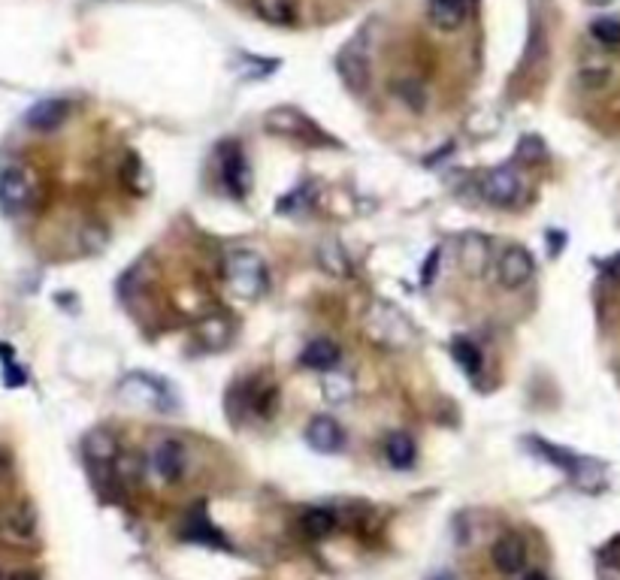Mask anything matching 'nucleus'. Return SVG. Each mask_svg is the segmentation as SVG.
<instances>
[{
	"mask_svg": "<svg viewBox=\"0 0 620 580\" xmlns=\"http://www.w3.org/2000/svg\"><path fill=\"white\" fill-rule=\"evenodd\" d=\"M227 288L243 299H254L266 290V266L254 251H234L224 263Z\"/></svg>",
	"mask_w": 620,
	"mask_h": 580,
	"instance_id": "f257e3e1",
	"label": "nucleus"
},
{
	"mask_svg": "<svg viewBox=\"0 0 620 580\" xmlns=\"http://www.w3.org/2000/svg\"><path fill=\"white\" fill-rule=\"evenodd\" d=\"M118 396L134 405V409H152V411H170L176 409V400L170 393V387L163 381L143 375V372H134L127 375L122 384H118Z\"/></svg>",
	"mask_w": 620,
	"mask_h": 580,
	"instance_id": "f03ea898",
	"label": "nucleus"
},
{
	"mask_svg": "<svg viewBox=\"0 0 620 580\" xmlns=\"http://www.w3.org/2000/svg\"><path fill=\"white\" fill-rule=\"evenodd\" d=\"M481 197L499 209H509L523 200V181L512 167H496L481 179Z\"/></svg>",
	"mask_w": 620,
	"mask_h": 580,
	"instance_id": "7ed1b4c3",
	"label": "nucleus"
},
{
	"mask_svg": "<svg viewBox=\"0 0 620 580\" xmlns=\"http://www.w3.org/2000/svg\"><path fill=\"white\" fill-rule=\"evenodd\" d=\"M532 272H536V263H532V254L527 248H521V245H509L499 254V261H496V279L503 288H509V290H518L523 288L530 279H532Z\"/></svg>",
	"mask_w": 620,
	"mask_h": 580,
	"instance_id": "20e7f679",
	"label": "nucleus"
},
{
	"mask_svg": "<svg viewBox=\"0 0 620 580\" xmlns=\"http://www.w3.org/2000/svg\"><path fill=\"white\" fill-rule=\"evenodd\" d=\"M218 167H221L224 188H227L234 197H245L248 188H252V170H248L243 149L234 143H224L218 152Z\"/></svg>",
	"mask_w": 620,
	"mask_h": 580,
	"instance_id": "39448f33",
	"label": "nucleus"
},
{
	"mask_svg": "<svg viewBox=\"0 0 620 580\" xmlns=\"http://www.w3.org/2000/svg\"><path fill=\"white\" fill-rule=\"evenodd\" d=\"M31 203V179L22 167H6L0 172V209L6 215H19Z\"/></svg>",
	"mask_w": 620,
	"mask_h": 580,
	"instance_id": "423d86ee",
	"label": "nucleus"
},
{
	"mask_svg": "<svg viewBox=\"0 0 620 580\" xmlns=\"http://www.w3.org/2000/svg\"><path fill=\"white\" fill-rule=\"evenodd\" d=\"M336 70H339L342 82H346L355 94L369 88V58L360 49L355 46L342 49L339 58H336Z\"/></svg>",
	"mask_w": 620,
	"mask_h": 580,
	"instance_id": "0eeeda50",
	"label": "nucleus"
},
{
	"mask_svg": "<svg viewBox=\"0 0 620 580\" xmlns=\"http://www.w3.org/2000/svg\"><path fill=\"white\" fill-rule=\"evenodd\" d=\"M306 441L312 445L318 454H336V450H342L346 445V432L336 423L333 418H312L306 427Z\"/></svg>",
	"mask_w": 620,
	"mask_h": 580,
	"instance_id": "6e6552de",
	"label": "nucleus"
},
{
	"mask_svg": "<svg viewBox=\"0 0 620 580\" xmlns=\"http://www.w3.org/2000/svg\"><path fill=\"white\" fill-rule=\"evenodd\" d=\"M490 557H494V566L503 571V575H518L523 568V562H527V544H523L521 535L509 532L494 544Z\"/></svg>",
	"mask_w": 620,
	"mask_h": 580,
	"instance_id": "1a4fd4ad",
	"label": "nucleus"
},
{
	"mask_svg": "<svg viewBox=\"0 0 620 580\" xmlns=\"http://www.w3.org/2000/svg\"><path fill=\"white\" fill-rule=\"evenodd\" d=\"M152 465L167 483L179 481V478H182V472H185V447L179 445V441H173V438L161 441V445L154 447V454H152Z\"/></svg>",
	"mask_w": 620,
	"mask_h": 580,
	"instance_id": "9d476101",
	"label": "nucleus"
},
{
	"mask_svg": "<svg viewBox=\"0 0 620 580\" xmlns=\"http://www.w3.org/2000/svg\"><path fill=\"white\" fill-rule=\"evenodd\" d=\"M427 15L439 31H458L469 19V4L467 0H430Z\"/></svg>",
	"mask_w": 620,
	"mask_h": 580,
	"instance_id": "9b49d317",
	"label": "nucleus"
},
{
	"mask_svg": "<svg viewBox=\"0 0 620 580\" xmlns=\"http://www.w3.org/2000/svg\"><path fill=\"white\" fill-rule=\"evenodd\" d=\"M264 124L270 133L291 136V140H309V136H315V127L294 109H273Z\"/></svg>",
	"mask_w": 620,
	"mask_h": 580,
	"instance_id": "f8f14e48",
	"label": "nucleus"
},
{
	"mask_svg": "<svg viewBox=\"0 0 620 580\" xmlns=\"http://www.w3.org/2000/svg\"><path fill=\"white\" fill-rule=\"evenodd\" d=\"M67 115H70V103L67 100H40L28 109V127H33V131H55V127L64 124Z\"/></svg>",
	"mask_w": 620,
	"mask_h": 580,
	"instance_id": "ddd939ff",
	"label": "nucleus"
},
{
	"mask_svg": "<svg viewBox=\"0 0 620 580\" xmlns=\"http://www.w3.org/2000/svg\"><path fill=\"white\" fill-rule=\"evenodd\" d=\"M460 266L469 275H485L490 266V245L485 236H463L460 242Z\"/></svg>",
	"mask_w": 620,
	"mask_h": 580,
	"instance_id": "4468645a",
	"label": "nucleus"
},
{
	"mask_svg": "<svg viewBox=\"0 0 620 580\" xmlns=\"http://www.w3.org/2000/svg\"><path fill=\"white\" fill-rule=\"evenodd\" d=\"M339 357H342V351L336 348L330 339H315V342L306 345V351L300 360H303V366H309V369L330 372V369L339 366Z\"/></svg>",
	"mask_w": 620,
	"mask_h": 580,
	"instance_id": "2eb2a0df",
	"label": "nucleus"
},
{
	"mask_svg": "<svg viewBox=\"0 0 620 580\" xmlns=\"http://www.w3.org/2000/svg\"><path fill=\"white\" fill-rule=\"evenodd\" d=\"M4 529L15 541H28V539H33V529H37V517H33V511L28 505H15V508L6 511Z\"/></svg>",
	"mask_w": 620,
	"mask_h": 580,
	"instance_id": "dca6fc26",
	"label": "nucleus"
},
{
	"mask_svg": "<svg viewBox=\"0 0 620 580\" xmlns=\"http://www.w3.org/2000/svg\"><path fill=\"white\" fill-rule=\"evenodd\" d=\"M318 263L324 266V272L336 275V279H346V275L351 272V261H348L346 248L333 239L321 242V248H318Z\"/></svg>",
	"mask_w": 620,
	"mask_h": 580,
	"instance_id": "f3484780",
	"label": "nucleus"
},
{
	"mask_svg": "<svg viewBox=\"0 0 620 580\" xmlns=\"http://www.w3.org/2000/svg\"><path fill=\"white\" fill-rule=\"evenodd\" d=\"M254 13L261 15L264 22L279 24V28H288L297 19L294 0H254Z\"/></svg>",
	"mask_w": 620,
	"mask_h": 580,
	"instance_id": "a211bd4d",
	"label": "nucleus"
},
{
	"mask_svg": "<svg viewBox=\"0 0 620 580\" xmlns=\"http://www.w3.org/2000/svg\"><path fill=\"white\" fill-rule=\"evenodd\" d=\"M384 454L393 469H409V465L415 463V441H412L406 432H393V436H387L384 441Z\"/></svg>",
	"mask_w": 620,
	"mask_h": 580,
	"instance_id": "6ab92c4d",
	"label": "nucleus"
},
{
	"mask_svg": "<svg viewBox=\"0 0 620 580\" xmlns=\"http://www.w3.org/2000/svg\"><path fill=\"white\" fill-rule=\"evenodd\" d=\"M300 529H303L309 539H327L336 529V517L327 508H309L303 517H300Z\"/></svg>",
	"mask_w": 620,
	"mask_h": 580,
	"instance_id": "aec40b11",
	"label": "nucleus"
},
{
	"mask_svg": "<svg viewBox=\"0 0 620 580\" xmlns=\"http://www.w3.org/2000/svg\"><path fill=\"white\" fill-rule=\"evenodd\" d=\"M85 454H88V460L91 463H116V456H118V445H116V438L109 436V432H91L88 438H85Z\"/></svg>",
	"mask_w": 620,
	"mask_h": 580,
	"instance_id": "412c9836",
	"label": "nucleus"
},
{
	"mask_svg": "<svg viewBox=\"0 0 620 580\" xmlns=\"http://www.w3.org/2000/svg\"><path fill=\"white\" fill-rule=\"evenodd\" d=\"M351 396H355V381L348 375H342V372H330V375L324 378V400L333 402V405H342L348 402Z\"/></svg>",
	"mask_w": 620,
	"mask_h": 580,
	"instance_id": "4be33fe9",
	"label": "nucleus"
},
{
	"mask_svg": "<svg viewBox=\"0 0 620 580\" xmlns=\"http://www.w3.org/2000/svg\"><path fill=\"white\" fill-rule=\"evenodd\" d=\"M122 179H125V185L134 190L136 197H143V194H149V188H152V181H149V172H145V163L140 158H127L125 163V170H122Z\"/></svg>",
	"mask_w": 620,
	"mask_h": 580,
	"instance_id": "5701e85b",
	"label": "nucleus"
},
{
	"mask_svg": "<svg viewBox=\"0 0 620 580\" xmlns=\"http://www.w3.org/2000/svg\"><path fill=\"white\" fill-rule=\"evenodd\" d=\"M451 354H454V360L460 363L463 372L467 375H478V369H481V351L476 348V342H469V339H454L451 342Z\"/></svg>",
	"mask_w": 620,
	"mask_h": 580,
	"instance_id": "b1692460",
	"label": "nucleus"
},
{
	"mask_svg": "<svg viewBox=\"0 0 620 580\" xmlns=\"http://www.w3.org/2000/svg\"><path fill=\"white\" fill-rule=\"evenodd\" d=\"M197 336H200L209 348H221V345L230 339V324L224 318H206L203 324L197 327Z\"/></svg>",
	"mask_w": 620,
	"mask_h": 580,
	"instance_id": "393cba45",
	"label": "nucleus"
},
{
	"mask_svg": "<svg viewBox=\"0 0 620 580\" xmlns=\"http://www.w3.org/2000/svg\"><path fill=\"white\" fill-rule=\"evenodd\" d=\"M590 33H593V40L608 49L620 46V22L617 19H597L590 24Z\"/></svg>",
	"mask_w": 620,
	"mask_h": 580,
	"instance_id": "a878e982",
	"label": "nucleus"
},
{
	"mask_svg": "<svg viewBox=\"0 0 620 580\" xmlns=\"http://www.w3.org/2000/svg\"><path fill=\"white\" fill-rule=\"evenodd\" d=\"M397 94L403 97V103H409L412 109H424V88H421L418 82H400L397 85Z\"/></svg>",
	"mask_w": 620,
	"mask_h": 580,
	"instance_id": "bb28decb",
	"label": "nucleus"
},
{
	"mask_svg": "<svg viewBox=\"0 0 620 580\" xmlns=\"http://www.w3.org/2000/svg\"><path fill=\"white\" fill-rule=\"evenodd\" d=\"M188 539H194V541H209V544H224L221 541V535L212 529L209 523H191V529H188Z\"/></svg>",
	"mask_w": 620,
	"mask_h": 580,
	"instance_id": "cd10ccee",
	"label": "nucleus"
},
{
	"mask_svg": "<svg viewBox=\"0 0 620 580\" xmlns=\"http://www.w3.org/2000/svg\"><path fill=\"white\" fill-rule=\"evenodd\" d=\"M140 460L136 456H116V472L122 474V478H136L140 474Z\"/></svg>",
	"mask_w": 620,
	"mask_h": 580,
	"instance_id": "c85d7f7f",
	"label": "nucleus"
},
{
	"mask_svg": "<svg viewBox=\"0 0 620 580\" xmlns=\"http://www.w3.org/2000/svg\"><path fill=\"white\" fill-rule=\"evenodd\" d=\"M581 82L588 85V88H599V85H606L608 82V70L602 67V70H581Z\"/></svg>",
	"mask_w": 620,
	"mask_h": 580,
	"instance_id": "c756f323",
	"label": "nucleus"
},
{
	"mask_svg": "<svg viewBox=\"0 0 620 580\" xmlns=\"http://www.w3.org/2000/svg\"><path fill=\"white\" fill-rule=\"evenodd\" d=\"M602 272H606L608 279H617V281H620V254L608 257V261L602 263Z\"/></svg>",
	"mask_w": 620,
	"mask_h": 580,
	"instance_id": "7c9ffc66",
	"label": "nucleus"
},
{
	"mask_svg": "<svg viewBox=\"0 0 620 580\" xmlns=\"http://www.w3.org/2000/svg\"><path fill=\"white\" fill-rule=\"evenodd\" d=\"M523 580H548L545 575H541V571H530V575L527 577H523Z\"/></svg>",
	"mask_w": 620,
	"mask_h": 580,
	"instance_id": "2f4dec72",
	"label": "nucleus"
},
{
	"mask_svg": "<svg viewBox=\"0 0 620 580\" xmlns=\"http://www.w3.org/2000/svg\"><path fill=\"white\" fill-rule=\"evenodd\" d=\"M593 6H608V4H615V0H590Z\"/></svg>",
	"mask_w": 620,
	"mask_h": 580,
	"instance_id": "473e14b6",
	"label": "nucleus"
},
{
	"mask_svg": "<svg viewBox=\"0 0 620 580\" xmlns=\"http://www.w3.org/2000/svg\"><path fill=\"white\" fill-rule=\"evenodd\" d=\"M4 474H6V460L0 456V478H4Z\"/></svg>",
	"mask_w": 620,
	"mask_h": 580,
	"instance_id": "72a5a7b5",
	"label": "nucleus"
},
{
	"mask_svg": "<svg viewBox=\"0 0 620 580\" xmlns=\"http://www.w3.org/2000/svg\"><path fill=\"white\" fill-rule=\"evenodd\" d=\"M436 580H451V577H448V575H439Z\"/></svg>",
	"mask_w": 620,
	"mask_h": 580,
	"instance_id": "f704fd0d",
	"label": "nucleus"
}]
</instances>
